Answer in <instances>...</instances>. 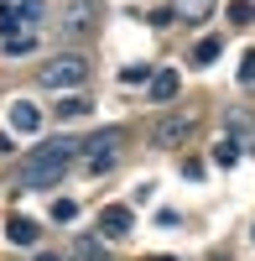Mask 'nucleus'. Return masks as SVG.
I'll list each match as a JSON object with an SVG mask.
<instances>
[{
    "label": "nucleus",
    "mask_w": 255,
    "mask_h": 261,
    "mask_svg": "<svg viewBox=\"0 0 255 261\" xmlns=\"http://www.w3.org/2000/svg\"><path fill=\"white\" fill-rule=\"evenodd\" d=\"M78 157V141H42L26 162H21V188H52L62 183V172L73 167Z\"/></svg>",
    "instance_id": "nucleus-1"
},
{
    "label": "nucleus",
    "mask_w": 255,
    "mask_h": 261,
    "mask_svg": "<svg viewBox=\"0 0 255 261\" xmlns=\"http://www.w3.org/2000/svg\"><path fill=\"white\" fill-rule=\"evenodd\" d=\"M83 79H89V58L83 53H57L42 68V89H83Z\"/></svg>",
    "instance_id": "nucleus-2"
},
{
    "label": "nucleus",
    "mask_w": 255,
    "mask_h": 261,
    "mask_svg": "<svg viewBox=\"0 0 255 261\" xmlns=\"http://www.w3.org/2000/svg\"><path fill=\"white\" fill-rule=\"evenodd\" d=\"M78 151H83V172H89V178H99V172H110V167L120 162V130H104V136L83 141Z\"/></svg>",
    "instance_id": "nucleus-3"
},
{
    "label": "nucleus",
    "mask_w": 255,
    "mask_h": 261,
    "mask_svg": "<svg viewBox=\"0 0 255 261\" xmlns=\"http://www.w3.org/2000/svg\"><path fill=\"white\" fill-rule=\"evenodd\" d=\"M193 130H198V120H193V115H167V120H156L151 141H156V146H182Z\"/></svg>",
    "instance_id": "nucleus-4"
},
{
    "label": "nucleus",
    "mask_w": 255,
    "mask_h": 261,
    "mask_svg": "<svg viewBox=\"0 0 255 261\" xmlns=\"http://www.w3.org/2000/svg\"><path fill=\"white\" fill-rule=\"evenodd\" d=\"M131 225H136L131 204H110V209L99 214V235H104V241H125V235H131Z\"/></svg>",
    "instance_id": "nucleus-5"
},
{
    "label": "nucleus",
    "mask_w": 255,
    "mask_h": 261,
    "mask_svg": "<svg viewBox=\"0 0 255 261\" xmlns=\"http://www.w3.org/2000/svg\"><path fill=\"white\" fill-rule=\"evenodd\" d=\"M224 125L235 130V141H240V146H250V151H255V115H250V110L229 105V110H224Z\"/></svg>",
    "instance_id": "nucleus-6"
},
{
    "label": "nucleus",
    "mask_w": 255,
    "mask_h": 261,
    "mask_svg": "<svg viewBox=\"0 0 255 261\" xmlns=\"http://www.w3.org/2000/svg\"><path fill=\"white\" fill-rule=\"evenodd\" d=\"M6 241H16V246H37V241H42V225L31 220V214H11V225H6Z\"/></svg>",
    "instance_id": "nucleus-7"
},
{
    "label": "nucleus",
    "mask_w": 255,
    "mask_h": 261,
    "mask_svg": "<svg viewBox=\"0 0 255 261\" xmlns=\"http://www.w3.org/2000/svg\"><path fill=\"white\" fill-rule=\"evenodd\" d=\"M11 125L21 130V136H37V130H42V110H37L31 99H16L11 105Z\"/></svg>",
    "instance_id": "nucleus-8"
},
{
    "label": "nucleus",
    "mask_w": 255,
    "mask_h": 261,
    "mask_svg": "<svg viewBox=\"0 0 255 261\" xmlns=\"http://www.w3.org/2000/svg\"><path fill=\"white\" fill-rule=\"evenodd\" d=\"M214 6H219V0H172L167 11H172L177 21H208V16H214Z\"/></svg>",
    "instance_id": "nucleus-9"
},
{
    "label": "nucleus",
    "mask_w": 255,
    "mask_h": 261,
    "mask_svg": "<svg viewBox=\"0 0 255 261\" xmlns=\"http://www.w3.org/2000/svg\"><path fill=\"white\" fill-rule=\"evenodd\" d=\"M110 251H104V235H78L73 241V261H104Z\"/></svg>",
    "instance_id": "nucleus-10"
},
{
    "label": "nucleus",
    "mask_w": 255,
    "mask_h": 261,
    "mask_svg": "<svg viewBox=\"0 0 255 261\" xmlns=\"http://www.w3.org/2000/svg\"><path fill=\"white\" fill-rule=\"evenodd\" d=\"M177 89H182V79H177L172 68H167V73H151V99H156V105H167Z\"/></svg>",
    "instance_id": "nucleus-11"
},
{
    "label": "nucleus",
    "mask_w": 255,
    "mask_h": 261,
    "mask_svg": "<svg viewBox=\"0 0 255 261\" xmlns=\"http://www.w3.org/2000/svg\"><path fill=\"white\" fill-rule=\"evenodd\" d=\"M219 47H224L219 37H203L198 47H193V68H214V58H219Z\"/></svg>",
    "instance_id": "nucleus-12"
},
{
    "label": "nucleus",
    "mask_w": 255,
    "mask_h": 261,
    "mask_svg": "<svg viewBox=\"0 0 255 261\" xmlns=\"http://www.w3.org/2000/svg\"><path fill=\"white\" fill-rule=\"evenodd\" d=\"M89 16H94V6H89V0H73V11H68V21H62V27H68V32H78V27H89Z\"/></svg>",
    "instance_id": "nucleus-13"
},
{
    "label": "nucleus",
    "mask_w": 255,
    "mask_h": 261,
    "mask_svg": "<svg viewBox=\"0 0 255 261\" xmlns=\"http://www.w3.org/2000/svg\"><path fill=\"white\" fill-rule=\"evenodd\" d=\"M57 115H62V120H78V115H89V99H83V94H68V99L57 105Z\"/></svg>",
    "instance_id": "nucleus-14"
},
{
    "label": "nucleus",
    "mask_w": 255,
    "mask_h": 261,
    "mask_svg": "<svg viewBox=\"0 0 255 261\" xmlns=\"http://www.w3.org/2000/svg\"><path fill=\"white\" fill-rule=\"evenodd\" d=\"M120 84H151V68H146V63H131V68L120 73Z\"/></svg>",
    "instance_id": "nucleus-15"
},
{
    "label": "nucleus",
    "mask_w": 255,
    "mask_h": 261,
    "mask_svg": "<svg viewBox=\"0 0 255 261\" xmlns=\"http://www.w3.org/2000/svg\"><path fill=\"white\" fill-rule=\"evenodd\" d=\"M214 162H219V167H229V162H240V146H235V141H224V146L214 151Z\"/></svg>",
    "instance_id": "nucleus-16"
},
{
    "label": "nucleus",
    "mask_w": 255,
    "mask_h": 261,
    "mask_svg": "<svg viewBox=\"0 0 255 261\" xmlns=\"http://www.w3.org/2000/svg\"><path fill=\"white\" fill-rule=\"evenodd\" d=\"M52 220H78V204H73V199H57V204H52Z\"/></svg>",
    "instance_id": "nucleus-17"
},
{
    "label": "nucleus",
    "mask_w": 255,
    "mask_h": 261,
    "mask_svg": "<svg viewBox=\"0 0 255 261\" xmlns=\"http://www.w3.org/2000/svg\"><path fill=\"white\" fill-rule=\"evenodd\" d=\"M240 84H245V89L255 84V53H245V63H240Z\"/></svg>",
    "instance_id": "nucleus-18"
},
{
    "label": "nucleus",
    "mask_w": 255,
    "mask_h": 261,
    "mask_svg": "<svg viewBox=\"0 0 255 261\" xmlns=\"http://www.w3.org/2000/svg\"><path fill=\"white\" fill-rule=\"evenodd\" d=\"M37 11H42V0H21V6H16L21 21H37Z\"/></svg>",
    "instance_id": "nucleus-19"
},
{
    "label": "nucleus",
    "mask_w": 255,
    "mask_h": 261,
    "mask_svg": "<svg viewBox=\"0 0 255 261\" xmlns=\"http://www.w3.org/2000/svg\"><path fill=\"white\" fill-rule=\"evenodd\" d=\"M229 21H255V6H250V0H235V16H229Z\"/></svg>",
    "instance_id": "nucleus-20"
},
{
    "label": "nucleus",
    "mask_w": 255,
    "mask_h": 261,
    "mask_svg": "<svg viewBox=\"0 0 255 261\" xmlns=\"http://www.w3.org/2000/svg\"><path fill=\"white\" fill-rule=\"evenodd\" d=\"M11 146H16V141H11V136H6V130H0V151H11Z\"/></svg>",
    "instance_id": "nucleus-21"
},
{
    "label": "nucleus",
    "mask_w": 255,
    "mask_h": 261,
    "mask_svg": "<svg viewBox=\"0 0 255 261\" xmlns=\"http://www.w3.org/2000/svg\"><path fill=\"white\" fill-rule=\"evenodd\" d=\"M31 261H57V256H52V251H37V256H31Z\"/></svg>",
    "instance_id": "nucleus-22"
},
{
    "label": "nucleus",
    "mask_w": 255,
    "mask_h": 261,
    "mask_svg": "<svg viewBox=\"0 0 255 261\" xmlns=\"http://www.w3.org/2000/svg\"><path fill=\"white\" fill-rule=\"evenodd\" d=\"M151 261H177V256H151Z\"/></svg>",
    "instance_id": "nucleus-23"
}]
</instances>
